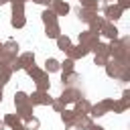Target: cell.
<instances>
[{
	"label": "cell",
	"instance_id": "6da1fadb",
	"mask_svg": "<svg viewBox=\"0 0 130 130\" xmlns=\"http://www.w3.org/2000/svg\"><path fill=\"white\" fill-rule=\"evenodd\" d=\"M108 77L112 79H120V81H128L130 79V61H120V59H112L104 65Z\"/></svg>",
	"mask_w": 130,
	"mask_h": 130
},
{
	"label": "cell",
	"instance_id": "7a4b0ae2",
	"mask_svg": "<svg viewBox=\"0 0 130 130\" xmlns=\"http://www.w3.org/2000/svg\"><path fill=\"white\" fill-rule=\"evenodd\" d=\"M110 57L120 61H130V37H118L110 41Z\"/></svg>",
	"mask_w": 130,
	"mask_h": 130
},
{
	"label": "cell",
	"instance_id": "3957f363",
	"mask_svg": "<svg viewBox=\"0 0 130 130\" xmlns=\"http://www.w3.org/2000/svg\"><path fill=\"white\" fill-rule=\"evenodd\" d=\"M98 43H100V32H91V30L79 32V45H83L87 51H93Z\"/></svg>",
	"mask_w": 130,
	"mask_h": 130
},
{
	"label": "cell",
	"instance_id": "277c9868",
	"mask_svg": "<svg viewBox=\"0 0 130 130\" xmlns=\"http://www.w3.org/2000/svg\"><path fill=\"white\" fill-rule=\"evenodd\" d=\"M51 102H53V98L49 95V91H32L30 95H28V104L30 106H51Z\"/></svg>",
	"mask_w": 130,
	"mask_h": 130
},
{
	"label": "cell",
	"instance_id": "5b68a950",
	"mask_svg": "<svg viewBox=\"0 0 130 130\" xmlns=\"http://www.w3.org/2000/svg\"><path fill=\"white\" fill-rule=\"evenodd\" d=\"M122 8L118 4H104V18L108 22H116L118 18H122Z\"/></svg>",
	"mask_w": 130,
	"mask_h": 130
},
{
	"label": "cell",
	"instance_id": "8992f818",
	"mask_svg": "<svg viewBox=\"0 0 130 130\" xmlns=\"http://www.w3.org/2000/svg\"><path fill=\"white\" fill-rule=\"evenodd\" d=\"M79 98H83V93L79 91V87H65L63 93L59 95V100H63L65 104H75Z\"/></svg>",
	"mask_w": 130,
	"mask_h": 130
},
{
	"label": "cell",
	"instance_id": "52a82bcc",
	"mask_svg": "<svg viewBox=\"0 0 130 130\" xmlns=\"http://www.w3.org/2000/svg\"><path fill=\"white\" fill-rule=\"evenodd\" d=\"M81 81V75L73 69V71H67V73H63L61 75V83L65 85V87H77V83Z\"/></svg>",
	"mask_w": 130,
	"mask_h": 130
},
{
	"label": "cell",
	"instance_id": "ba28073f",
	"mask_svg": "<svg viewBox=\"0 0 130 130\" xmlns=\"http://www.w3.org/2000/svg\"><path fill=\"white\" fill-rule=\"evenodd\" d=\"M87 53H89V51H87L83 45H71V47L65 51V55H67L69 59H73V61H77V59H83Z\"/></svg>",
	"mask_w": 130,
	"mask_h": 130
},
{
	"label": "cell",
	"instance_id": "9c48e42d",
	"mask_svg": "<svg viewBox=\"0 0 130 130\" xmlns=\"http://www.w3.org/2000/svg\"><path fill=\"white\" fill-rule=\"evenodd\" d=\"M95 16H98V12H95V10H89V8H83V6H79V8H77V18H79L81 22H85V24H89Z\"/></svg>",
	"mask_w": 130,
	"mask_h": 130
},
{
	"label": "cell",
	"instance_id": "30bf717a",
	"mask_svg": "<svg viewBox=\"0 0 130 130\" xmlns=\"http://www.w3.org/2000/svg\"><path fill=\"white\" fill-rule=\"evenodd\" d=\"M118 32H120V30L116 28V24H114V22H108V20H106V22H104V26L100 28V35L108 37L110 41H112V39H118Z\"/></svg>",
	"mask_w": 130,
	"mask_h": 130
},
{
	"label": "cell",
	"instance_id": "8fae6325",
	"mask_svg": "<svg viewBox=\"0 0 130 130\" xmlns=\"http://www.w3.org/2000/svg\"><path fill=\"white\" fill-rule=\"evenodd\" d=\"M51 10H53L57 16H65L71 8H69V4H67L65 0H53V2H51Z\"/></svg>",
	"mask_w": 130,
	"mask_h": 130
},
{
	"label": "cell",
	"instance_id": "7c38bea8",
	"mask_svg": "<svg viewBox=\"0 0 130 130\" xmlns=\"http://www.w3.org/2000/svg\"><path fill=\"white\" fill-rule=\"evenodd\" d=\"M35 83H37V89L39 91H49V87H51V81H49V73L47 71H43L37 79H32Z\"/></svg>",
	"mask_w": 130,
	"mask_h": 130
},
{
	"label": "cell",
	"instance_id": "4fadbf2b",
	"mask_svg": "<svg viewBox=\"0 0 130 130\" xmlns=\"http://www.w3.org/2000/svg\"><path fill=\"white\" fill-rule=\"evenodd\" d=\"M108 114V106H106V102L102 100L100 104H93L91 108H89V116L91 118H102V116H106Z\"/></svg>",
	"mask_w": 130,
	"mask_h": 130
},
{
	"label": "cell",
	"instance_id": "5bb4252c",
	"mask_svg": "<svg viewBox=\"0 0 130 130\" xmlns=\"http://www.w3.org/2000/svg\"><path fill=\"white\" fill-rule=\"evenodd\" d=\"M32 108H35V106H30V104L26 102V104H20V106H16V112H14V114H16L20 120H28V118L32 116Z\"/></svg>",
	"mask_w": 130,
	"mask_h": 130
},
{
	"label": "cell",
	"instance_id": "9a60e30c",
	"mask_svg": "<svg viewBox=\"0 0 130 130\" xmlns=\"http://www.w3.org/2000/svg\"><path fill=\"white\" fill-rule=\"evenodd\" d=\"M59 35H61V26H59V22L45 24V37H47V39H57Z\"/></svg>",
	"mask_w": 130,
	"mask_h": 130
},
{
	"label": "cell",
	"instance_id": "2e32d148",
	"mask_svg": "<svg viewBox=\"0 0 130 130\" xmlns=\"http://www.w3.org/2000/svg\"><path fill=\"white\" fill-rule=\"evenodd\" d=\"M89 108H91V104H89V100L87 98H79L77 102H75V114H89Z\"/></svg>",
	"mask_w": 130,
	"mask_h": 130
},
{
	"label": "cell",
	"instance_id": "e0dca14e",
	"mask_svg": "<svg viewBox=\"0 0 130 130\" xmlns=\"http://www.w3.org/2000/svg\"><path fill=\"white\" fill-rule=\"evenodd\" d=\"M12 69H10V65H2L0 63V87H4L8 81H10V77H12Z\"/></svg>",
	"mask_w": 130,
	"mask_h": 130
},
{
	"label": "cell",
	"instance_id": "ac0fdd59",
	"mask_svg": "<svg viewBox=\"0 0 130 130\" xmlns=\"http://www.w3.org/2000/svg\"><path fill=\"white\" fill-rule=\"evenodd\" d=\"M18 59V63L22 65V69L24 67H30V65H35V53L32 51H26V53H22L20 57H16Z\"/></svg>",
	"mask_w": 130,
	"mask_h": 130
},
{
	"label": "cell",
	"instance_id": "d6986e66",
	"mask_svg": "<svg viewBox=\"0 0 130 130\" xmlns=\"http://www.w3.org/2000/svg\"><path fill=\"white\" fill-rule=\"evenodd\" d=\"M55 41H57V49H59V51H63V53H65V51L73 45V43H71V39H69L67 35H59Z\"/></svg>",
	"mask_w": 130,
	"mask_h": 130
},
{
	"label": "cell",
	"instance_id": "ffe728a7",
	"mask_svg": "<svg viewBox=\"0 0 130 130\" xmlns=\"http://www.w3.org/2000/svg\"><path fill=\"white\" fill-rule=\"evenodd\" d=\"M2 51H4V53H10V55H16V53H18V43H16L14 39H8V41L2 43Z\"/></svg>",
	"mask_w": 130,
	"mask_h": 130
},
{
	"label": "cell",
	"instance_id": "44dd1931",
	"mask_svg": "<svg viewBox=\"0 0 130 130\" xmlns=\"http://www.w3.org/2000/svg\"><path fill=\"white\" fill-rule=\"evenodd\" d=\"M45 71H47V73H57V71H61V63H59L57 59L49 57V59L45 61Z\"/></svg>",
	"mask_w": 130,
	"mask_h": 130
},
{
	"label": "cell",
	"instance_id": "7402d4cb",
	"mask_svg": "<svg viewBox=\"0 0 130 130\" xmlns=\"http://www.w3.org/2000/svg\"><path fill=\"white\" fill-rule=\"evenodd\" d=\"M41 20L45 22V24H51V22H57V14L51 10V8H47V10H43V14H41Z\"/></svg>",
	"mask_w": 130,
	"mask_h": 130
},
{
	"label": "cell",
	"instance_id": "603a6c76",
	"mask_svg": "<svg viewBox=\"0 0 130 130\" xmlns=\"http://www.w3.org/2000/svg\"><path fill=\"white\" fill-rule=\"evenodd\" d=\"M75 116H77V114H75L73 110H67V108H65V110L61 112V120H63V124H65V128H67V126H69V124H71V122L75 120Z\"/></svg>",
	"mask_w": 130,
	"mask_h": 130
},
{
	"label": "cell",
	"instance_id": "cb8c5ba5",
	"mask_svg": "<svg viewBox=\"0 0 130 130\" xmlns=\"http://www.w3.org/2000/svg\"><path fill=\"white\" fill-rule=\"evenodd\" d=\"M10 24H12L14 28H22V26L26 24V18H24V14H12V18H10Z\"/></svg>",
	"mask_w": 130,
	"mask_h": 130
},
{
	"label": "cell",
	"instance_id": "d4e9b609",
	"mask_svg": "<svg viewBox=\"0 0 130 130\" xmlns=\"http://www.w3.org/2000/svg\"><path fill=\"white\" fill-rule=\"evenodd\" d=\"M104 22H106L104 16H95V18L89 22V30H91V32H100V28L104 26Z\"/></svg>",
	"mask_w": 130,
	"mask_h": 130
},
{
	"label": "cell",
	"instance_id": "484cf974",
	"mask_svg": "<svg viewBox=\"0 0 130 130\" xmlns=\"http://www.w3.org/2000/svg\"><path fill=\"white\" fill-rule=\"evenodd\" d=\"M128 108H130V106H126L122 100H114V102H112V112H114V114H122V112H126Z\"/></svg>",
	"mask_w": 130,
	"mask_h": 130
},
{
	"label": "cell",
	"instance_id": "4316f807",
	"mask_svg": "<svg viewBox=\"0 0 130 130\" xmlns=\"http://www.w3.org/2000/svg\"><path fill=\"white\" fill-rule=\"evenodd\" d=\"M108 61H110V55H102V53L93 55V65H98V67H104Z\"/></svg>",
	"mask_w": 130,
	"mask_h": 130
},
{
	"label": "cell",
	"instance_id": "83f0119b",
	"mask_svg": "<svg viewBox=\"0 0 130 130\" xmlns=\"http://www.w3.org/2000/svg\"><path fill=\"white\" fill-rule=\"evenodd\" d=\"M24 71H26V75L28 77H32V79H37L45 69H41V67H37V65H30V67H24Z\"/></svg>",
	"mask_w": 130,
	"mask_h": 130
},
{
	"label": "cell",
	"instance_id": "f1b7e54d",
	"mask_svg": "<svg viewBox=\"0 0 130 130\" xmlns=\"http://www.w3.org/2000/svg\"><path fill=\"white\" fill-rule=\"evenodd\" d=\"M10 6H12V14H24V2L10 0Z\"/></svg>",
	"mask_w": 130,
	"mask_h": 130
},
{
	"label": "cell",
	"instance_id": "f546056e",
	"mask_svg": "<svg viewBox=\"0 0 130 130\" xmlns=\"http://www.w3.org/2000/svg\"><path fill=\"white\" fill-rule=\"evenodd\" d=\"M39 126H41V122H39V118H35V116H30L28 120H24V128H26V130H39Z\"/></svg>",
	"mask_w": 130,
	"mask_h": 130
},
{
	"label": "cell",
	"instance_id": "4dcf8cb0",
	"mask_svg": "<svg viewBox=\"0 0 130 130\" xmlns=\"http://www.w3.org/2000/svg\"><path fill=\"white\" fill-rule=\"evenodd\" d=\"M26 102H28V93L14 91V106H20V104H26Z\"/></svg>",
	"mask_w": 130,
	"mask_h": 130
},
{
	"label": "cell",
	"instance_id": "1f68e13d",
	"mask_svg": "<svg viewBox=\"0 0 130 130\" xmlns=\"http://www.w3.org/2000/svg\"><path fill=\"white\" fill-rule=\"evenodd\" d=\"M2 122H4V124H6V126H10V128H12V126H16V124H18V122H20V118H18V116H16V114H6V116H4V120H2Z\"/></svg>",
	"mask_w": 130,
	"mask_h": 130
},
{
	"label": "cell",
	"instance_id": "d6a6232c",
	"mask_svg": "<svg viewBox=\"0 0 130 130\" xmlns=\"http://www.w3.org/2000/svg\"><path fill=\"white\" fill-rule=\"evenodd\" d=\"M79 2H81L83 8H89V10H95V12L100 10V2L98 0H79Z\"/></svg>",
	"mask_w": 130,
	"mask_h": 130
},
{
	"label": "cell",
	"instance_id": "836d02e7",
	"mask_svg": "<svg viewBox=\"0 0 130 130\" xmlns=\"http://www.w3.org/2000/svg\"><path fill=\"white\" fill-rule=\"evenodd\" d=\"M51 108H53V110H55L57 114H61V112L65 110V102L57 98V100H53V102H51Z\"/></svg>",
	"mask_w": 130,
	"mask_h": 130
},
{
	"label": "cell",
	"instance_id": "e575fe53",
	"mask_svg": "<svg viewBox=\"0 0 130 130\" xmlns=\"http://www.w3.org/2000/svg\"><path fill=\"white\" fill-rule=\"evenodd\" d=\"M93 53H102V55H110V47H108L106 43H98V45H95V49H93Z\"/></svg>",
	"mask_w": 130,
	"mask_h": 130
},
{
	"label": "cell",
	"instance_id": "d590c367",
	"mask_svg": "<svg viewBox=\"0 0 130 130\" xmlns=\"http://www.w3.org/2000/svg\"><path fill=\"white\" fill-rule=\"evenodd\" d=\"M73 63H75V61L67 57V59L61 63V71H63V73H67V71H73Z\"/></svg>",
	"mask_w": 130,
	"mask_h": 130
},
{
	"label": "cell",
	"instance_id": "8d00e7d4",
	"mask_svg": "<svg viewBox=\"0 0 130 130\" xmlns=\"http://www.w3.org/2000/svg\"><path fill=\"white\" fill-rule=\"evenodd\" d=\"M120 100H122V102H124L126 106H130V91H128V89H124V91H122V98H120Z\"/></svg>",
	"mask_w": 130,
	"mask_h": 130
},
{
	"label": "cell",
	"instance_id": "74e56055",
	"mask_svg": "<svg viewBox=\"0 0 130 130\" xmlns=\"http://www.w3.org/2000/svg\"><path fill=\"white\" fill-rule=\"evenodd\" d=\"M116 4H118L122 10H128V8H130V0H118Z\"/></svg>",
	"mask_w": 130,
	"mask_h": 130
},
{
	"label": "cell",
	"instance_id": "f35d334b",
	"mask_svg": "<svg viewBox=\"0 0 130 130\" xmlns=\"http://www.w3.org/2000/svg\"><path fill=\"white\" fill-rule=\"evenodd\" d=\"M32 2H37V4H43V6H49L53 0H32Z\"/></svg>",
	"mask_w": 130,
	"mask_h": 130
},
{
	"label": "cell",
	"instance_id": "ab89813d",
	"mask_svg": "<svg viewBox=\"0 0 130 130\" xmlns=\"http://www.w3.org/2000/svg\"><path fill=\"white\" fill-rule=\"evenodd\" d=\"M89 130H106V128H104V126H98V124H91Z\"/></svg>",
	"mask_w": 130,
	"mask_h": 130
},
{
	"label": "cell",
	"instance_id": "60d3db41",
	"mask_svg": "<svg viewBox=\"0 0 130 130\" xmlns=\"http://www.w3.org/2000/svg\"><path fill=\"white\" fill-rule=\"evenodd\" d=\"M12 130H26V128H24V126H22V124H20V122H18V124H16V126H12Z\"/></svg>",
	"mask_w": 130,
	"mask_h": 130
},
{
	"label": "cell",
	"instance_id": "b9f144b4",
	"mask_svg": "<svg viewBox=\"0 0 130 130\" xmlns=\"http://www.w3.org/2000/svg\"><path fill=\"white\" fill-rule=\"evenodd\" d=\"M4 128H6V124H4L2 120H0V130H4Z\"/></svg>",
	"mask_w": 130,
	"mask_h": 130
},
{
	"label": "cell",
	"instance_id": "7bdbcfd3",
	"mask_svg": "<svg viewBox=\"0 0 130 130\" xmlns=\"http://www.w3.org/2000/svg\"><path fill=\"white\" fill-rule=\"evenodd\" d=\"M8 2H10V0H0V6H2V4H8Z\"/></svg>",
	"mask_w": 130,
	"mask_h": 130
},
{
	"label": "cell",
	"instance_id": "ee69618b",
	"mask_svg": "<svg viewBox=\"0 0 130 130\" xmlns=\"http://www.w3.org/2000/svg\"><path fill=\"white\" fill-rule=\"evenodd\" d=\"M112 2H114V0H104V4H112Z\"/></svg>",
	"mask_w": 130,
	"mask_h": 130
},
{
	"label": "cell",
	"instance_id": "f6af8a7d",
	"mask_svg": "<svg viewBox=\"0 0 130 130\" xmlns=\"http://www.w3.org/2000/svg\"><path fill=\"white\" fill-rule=\"evenodd\" d=\"M0 102H2V87H0Z\"/></svg>",
	"mask_w": 130,
	"mask_h": 130
},
{
	"label": "cell",
	"instance_id": "bcb514c9",
	"mask_svg": "<svg viewBox=\"0 0 130 130\" xmlns=\"http://www.w3.org/2000/svg\"><path fill=\"white\" fill-rule=\"evenodd\" d=\"M0 53H2V43H0Z\"/></svg>",
	"mask_w": 130,
	"mask_h": 130
},
{
	"label": "cell",
	"instance_id": "7dc6e473",
	"mask_svg": "<svg viewBox=\"0 0 130 130\" xmlns=\"http://www.w3.org/2000/svg\"><path fill=\"white\" fill-rule=\"evenodd\" d=\"M20 2H26V0H20Z\"/></svg>",
	"mask_w": 130,
	"mask_h": 130
}]
</instances>
